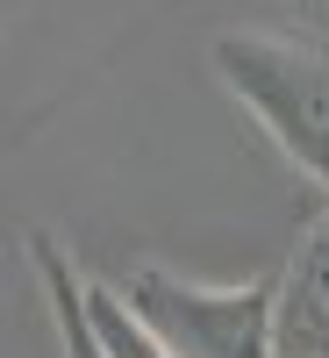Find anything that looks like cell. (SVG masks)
<instances>
[{
	"instance_id": "cell-5",
	"label": "cell",
	"mask_w": 329,
	"mask_h": 358,
	"mask_svg": "<svg viewBox=\"0 0 329 358\" xmlns=\"http://www.w3.org/2000/svg\"><path fill=\"white\" fill-rule=\"evenodd\" d=\"M265 8H279L308 43H329V0H265Z\"/></svg>"
},
{
	"instance_id": "cell-3",
	"label": "cell",
	"mask_w": 329,
	"mask_h": 358,
	"mask_svg": "<svg viewBox=\"0 0 329 358\" xmlns=\"http://www.w3.org/2000/svg\"><path fill=\"white\" fill-rule=\"evenodd\" d=\"M272 358H329V201L308 215V229L279 258Z\"/></svg>"
},
{
	"instance_id": "cell-4",
	"label": "cell",
	"mask_w": 329,
	"mask_h": 358,
	"mask_svg": "<svg viewBox=\"0 0 329 358\" xmlns=\"http://www.w3.org/2000/svg\"><path fill=\"white\" fill-rule=\"evenodd\" d=\"M29 265H36V287H43V315H50V337L57 358H108L94 322H86V265L57 244V236H29Z\"/></svg>"
},
{
	"instance_id": "cell-2",
	"label": "cell",
	"mask_w": 329,
	"mask_h": 358,
	"mask_svg": "<svg viewBox=\"0 0 329 358\" xmlns=\"http://www.w3.org/2000/svg\"><path fill=\"white\" fill-rule=\"evenodd\" d=\"M122 301L172 358H272L279 322V265L236 287H200L165 265H136L122 280Z\"/></svg>"
},
{
	"instance_id": "cell-1",
	"label": "cell",
	"mask_w": 329,
	"mask_h": 358,
	"mask_svg": "<svg viewBox=\"0 0 329 358\" xmlns=\"http://www.w3.org/2000/svg\"><path fill=\"white\" fill-rule=\"evenodd\" d=\"M222 94L265 129V143L329 201V43L229 29L207 43Z\"/></svg>"
}]
</instances>
